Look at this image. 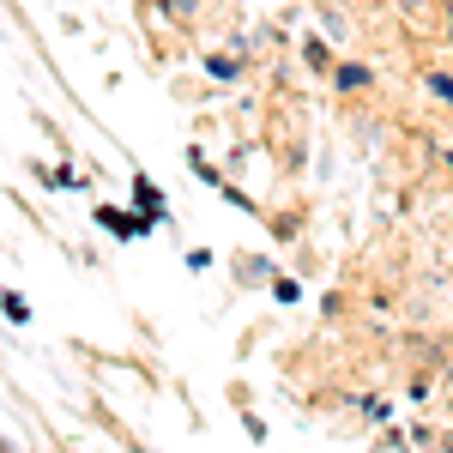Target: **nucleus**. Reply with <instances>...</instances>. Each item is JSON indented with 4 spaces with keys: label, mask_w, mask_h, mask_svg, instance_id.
Instances as JSON below:
<instances>
[{
    "label": "nucleus",
    "mask_w": 453,
    "mask_h": 453,
    "mask_svg": "<svg viewBox=\"0 0 453 453\" xmlns=\"http://www.w3.org/2000/svg\"><path fill=\"white\" fill-rule=\"evenodd\" d=\"M429 91H435V97H448V104H453V79H448V73H435V79H429Z\"/></svg>",
    "instance_id": "1"
}]
</instances>
